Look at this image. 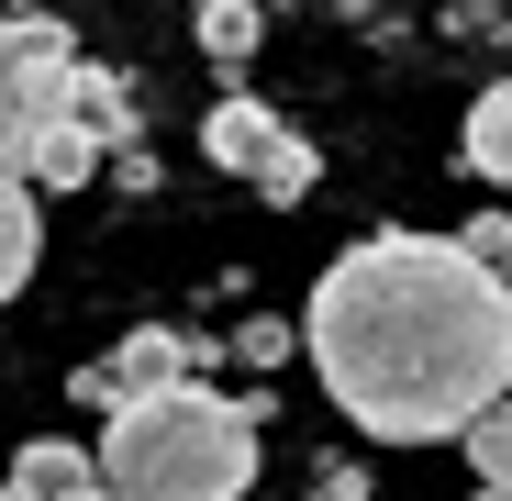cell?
<instances>
[{"mask_svg": "<svg viewBox=\"0 0 512 501\" xmlns=\"http://www.w3.org/2000/svg\"><path fill=\"white\" fill-rule=\"evenodd\" d=\"M34 257H45V212H34L12 179H0V301H12V290L34 279Z\"/></svg>", "mask_w": 512, "mask_h": 501, "instance_id": "9c48e42d", "label": "cell"}, {"mask_svg": "<svg viewBox=\"0 0 512 501\" xmlns=\"http://www.w3.org/2000/svg\"><path fill=\"white\" fill-rule=\"evenodd\" d=\"M290 123L268 112V101H245V90H223L212 101V123H201V156L212 167H234V179H256V167H268V145H279Z\"/></svg>", "mask_w": 512, "mask_h": 501, "instance_id": "52a82bcc", "label": "cell"}, {"mask_svg": "<svg viewBox=\"0 0 512 501\" xmlns=\"http://www.w3.org/2000/svg\"><path fill=\"white\" fill-rule=\"evenodd\" d=\"M0 12H23V0H0Z\"/></svg>", "mask_w": 512, "mask_h": 501, "instance_id": "e0dca14e", "label": "cell"}, {"mask_svg": "<svg viewBox=\"0 0 512 501\" xmlns=\"http://www.w3.org/2000/svg\"><path fill=\"white\" fill-rule=\"evenodd\" d=\"M67 112L90 123V145H101V156L145 145V112H134V78H123V67H101V56H78V78H67Z\"/></svg>", "mask_w": 512, "mask_h": 501, "instance_id": "8992f818", "label": "cell"}, {"mask_svg": "<svg viewBox=\"0 0 512 501\" xmlns=\"http://www.w3.org/2000/svg\"><path fill=\"white\" fill-rule=\"evenodd\" d=\"M256 12H268V0H256Z\"/></svg>", "mask_w": 512, "mask_h": 501, "instance_id": "ac0fdd59", "label": "cell"}, {"mask_svg": "<svg viewBox=\"0 0 512 501\" xmlns=\"http://www.w3.org/2000/svg\"><path fill=\"white\" fill-rule=\"evenodd\" d=\"M468 501H501V490H468Z\"/></svg>", "mask_w": 512, "mask_h": 501, "instance_id": "2e32d148", "label": "cell"}, {"mask_svg": "<svg viewBox=\"0 0 512 501\" xmlns=\"http://www.w3.org/2000/svg\"><path fill=\"white\" fill-rule=\"evenodd\" d=\"M67 78H78V34L56 12H0V134L67 112Z\"/></svg>", "mask_w": 512, "mask_h": 501, "instance_id": "277c9868", "label": "cell"}, {"mask_svg": "<svg viewBox=\"0 0 512 501\" xmlns=\"http://www.w3.org/2000/svg\"><path fill=\"white\" fill-rule=\"evenodd\" d=\"M90 501H101V490H90Z\"/></svg>", "mask_w": 512, "mask_h": 501, "instance_id": "d6986e66", "label": "cell"}, {"mask_svg": "<svg viewBox=\"0 0 512 501\" xmlns=\"http://www.w3.org/2000/svg\"><path fill=\"white\" fill-rule=\"evenodd\" d=\"M468 167H479V179L512 167V90H479L468 101Z\"/></svg>", "mask_w": 512, "mask_h": 501, "instance_id": "8fae6325", "label": "cell"}, {"mask_svg": "<svg viewBox=\"0 0 512 501\" xmlns=\"http://www.w3.org/2000/svg\"><path fill=\"white\" fill-rule=\"evenodd\" d=\"M290 334H301L312 379L334 390V412L379 446H446L512 379L501 279L457 257V234H412V223L357 234L312 279V312Z\"/></svg>", "mask_w": 512, "mask_h": 501, "instance_id": "6da1fadb", "label": "cell"}, {"mask_svg": "<svg viewBox=\"0 0 512 501\" xmlns=\"http://www.w3.org/2000/svg\"><path fill=\"white\" fill-rule=\"evenodd\" d=\"M457 446H468L479 490H501V468H512V424H501V401H490V412H468V424H457Z\"/></svg>", "mask_w": 512, "mask_h": 501, "instance_id": "7c38bea8", "label": "cell"}, {"mask_svg": "<svg viewBox=\"0 0 512 501\" xmlns=\"http://www.w3.org/2000/svg\"><path fill=\"white\" fill-rule=\"evenodd\" d=\"M312 501H368V468H323V479H312Z\"/></svg>", "mask_w": 512, "mask_h": 501, "instance_id": "9a60e30c", "label": "cell"}, {"mask_svg": "<svg viewBox=\"0 0 512 501\" xmlns=\"http://www.w3.org/2000/svg\"><path fill=\"white\" fill-rule=\"evenodd\" d=\"M312 179H323V156H312L301 134H279V145H268V167H256V190H268V201H301Z\"/></svg>", "mask_w": 512, "mask_h": 501, "instance_id": "4fadbf2b", "label": "cell"}, {"mask_svg": "<svg viewBox=\"0 0 512 501\" xmlns=\"http://www.w3.org/2000/svg\"><path fill=\"white\" fill-rule=\"evenodd\" d=\"M256 45H268V12H256V0H201V56L245 67Z\"/></svg>", "mask_w": 512, "mask_h": 501, "instance_id": "30bf717a", "label": "cell"}, {"mask_svg": "<svg viewBox=\"0 0 512 501\" xmlns=\"http://www.w3.org/2000/svg\"><path fill=\"white\" fill-rule=\"evenodd\" d=\"M290 346H301V334H290L279 312H256V323H234V346H223V357H245V368H279Z\"/></svg>", "mask_w": 512, "mask_h": 501, "instance_id": "5bb4252c", "label": "cell"}, {"mask_svg": "<svg viewBox=\"0 0 512 501\" xmlns=\"http://www.w3.org/2000/svg\"><path fill=\"white\" fill-rule=\"evenodd\" d=\"M256 390H156V401H123L112 435L90 457L101 501H245L256 490Z\"/></svg>", "mask_w": 512, "mask_h": 501, "instance_id": "7a4b0ae2", "label": "cell"}, {"mask_svg": "<svg viewBox=\"0 0 512 501\" xmlns=\"http://www.w3.org/2000/svg\"><path fill=\"white\" fill-rule=\"evenodd\" d=\"M90 446H67V435H34L12 468H0V501H90Z\"/></svg>", "mask_w": 512, "mask_h": 501, "instance_id": "ba28073f", "label": "cell"}, {"mask_svg": "<svg viewBox=\"0 0 512 501\" xmlns=\"http://www.w3.org/2000/svg\"><path fill=\"white\" fill-rule=\"evenodd\" d=\"M0 179H12L23 201L90 190V179H101V145H90V123H78V112H45V123H23V134H0Z\"/></svg>", "mask_w": 512, "mask_h": 501, "instance_id": "5b68a950", "label": "cell"}, {"mask_svg": "<svg viewBox=\"0 0 512 501\" xmlns=\"http://www.w3.org/2000/svg\"><path fill=\"white\" fill-rule=\"evenodd\" d=\"M201 368H223V334H190V323H134L112 357H90L67 390L78 401H101V412H123V401H156V390H179V379H201Z\"/></svg>", "mask_w": 512, "mask_h": 501, "instance_id": "3957f363", "label": "cell"}]
</instances>
